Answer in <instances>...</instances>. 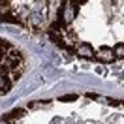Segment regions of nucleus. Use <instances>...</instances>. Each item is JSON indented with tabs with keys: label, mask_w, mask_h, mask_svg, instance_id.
<instances>
[{
	"label": "nucleus",
	"mask_w": 124,
	"mask_h": 124,
	"mask_svg": "<svg viewBox=\"0 0 124 124\" xmlns=\"http://www.w3.org/2000/svg\"><path fill=\"white\" fill-rule=\"evenodd\" d=\"M94 58L100 60V62H113L116 56H115V53H113L111 47H100V49L94 51Z\"/></svg>",
	"instance_id": "1"
},
{
	"label": "nucleus",
	"mask_w": 124,
	"mask_h": 124,
	"mask_svg": "<svg viewBox=\"0 0 124 124\" xmlns=\"http://www.w3.org/2000/svg\"><path fill=\"white\" fill-rule=\"evenodd\" d=\"M73 53L77 54V56H83V58H90V60L94 58V49H92V45H90V43H85V41L77 43Z\"/></svg>",
	"instance_id": "2"
},
{
	"label": "nucleus",
	"mask_w": 124,
	"mask_h": 124,
	"mask_svg": "<svg viewBox=\"0 0 124 124\" xmlns=\"http://www.w3.org/2000/svg\"><path fill=\"white\" fill-rule=\"evenodd\" d=\"M11 86H13V83L9 81V77L4 75V73H0V94H8L11 90Z\"/></svg>",
	"instance_id": "3"
},
{
	"label": "nucleus",
	"mask_w": 124,
	"mask_h": 124,
	"mask_svg": "<svg viewBox=\"0 0 124 124\" xmlns=\"http://www.w3.org/2000/svg\"><path fill=\"white\" fill-rule=\"evenodd\" d=\"M24 113H26L24 109H13L11 113H8V115H6V118H8V120H15V118H21Z\"/></svg>",
	"instance_id": "4"
},
{
	"label": "nucleus",
	"mask_w": 124,
	"mask_h": 124,
	"mask_svg": "<svg viewBox=\"0 0 124 124\" xmlns=\"http://www.w3.org/2000/svg\"><path fill=\"white\" fill-rule=\"evenodd\" d=\"M113 53H115L116 58H124V43H116L113 47Z\"/></svg>",
	"instance_id": "5"
},
{
	"label": "nucleus",
	"mask_w": 124,
	"mask_h": 124,
	"mask_svg": "<svg viewBox=\"0 0 124 124\" xmlns=\"http://www.w3.org/2000/svg\"><path fill=\"white\" fill-rule=\"evenodd\" d=\"M73 100H77V94H68V96L60 98V101H73Z\"/></svg>",
	"instance_id": "6"
},
{
	"label": "nucleus",
	"mask_w": 124,
	"mask_h": 124,
	"mask_svg": "<svg viewBox=\"0 0 124 124\" xmlns=\"http://www.w3.org/2000/svg\"><path fill=\"white\" fill-rule=\"evenodd\" d=\"M86 98H92V100H98V98H100V96H96V94H92V92H88V94H86Z\"/></svg>",
	"instance_id": "7"
},
{
	"label": "nucleus",
	"mask_w": 124,
	"mask_h": 124,
	"mask_svg": "<svg viewBox=\"0 0 124 124\" xmlns=\"http://www.w3.org/2000/svg\"><path fill=\"white\" fill-rule=\"evenodd\" d=\"M0 124H9V120L6 118V116H4V118H0Z\"/></svg>",
	"instance_id": "8"
}]
</instances>
